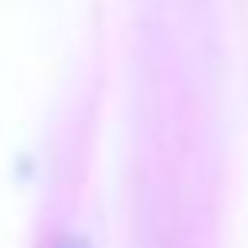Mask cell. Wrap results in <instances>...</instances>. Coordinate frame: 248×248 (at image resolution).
I'll use <instances>...</instances> for the list:
<instances>
[{"mask_svg":"<svg viewBox=\"0 0 248 248\" xmlns=\"http://www.w3.org/2000/svg\"><path fill=\"white\" fill-rule=\"evenodd\" d=\"M58 248H89V244H85V240H78V236H70V240H62Z\"/></svg>","mask_w":248,"mask_h":248,"instance_id":"cell-1","label":"cell"}]
</instances>
